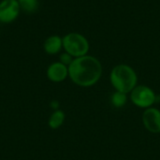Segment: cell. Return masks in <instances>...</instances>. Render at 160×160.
<instances>
[{
    "label": "cell",
    "instance_id": "6da1fadb",
    "mask_svg": "<svg viewBox=\"0 0 160 160\" xmlns=\"http://www.w3.org/2000/svg\"><path fill=\"white\" fill-rule=\"evenodd\" d=\"M102 75V65L98 58L84 55L74 58L68 66V77L78 86L90 87L95 85Z\"/></svg>",
    "mask_w": 160,
    "mask_h": 160
},
{
    "label": "cell",
    "instance_id": "7a4b0ae2",
    "mask_svg": "<svg viewBox=\"0 0 160 160\" xmlns=\"http://www.w3.org/2000/svg\"><path fill=\"white\" fill-rule=\"evenodd\" d=\"M110 80L116 91L128 94L137 86L138 76L130 66L120 64L112 69Z\"/></svg>",
    "mask_w": 160,
    "mask_h": 160
},
{
    "label": "cell",
    "instance_id": "3957f363",
    "mask_svg": "<svg viewBox=\"0 0 160 160\" xmlns=\"http://www.w3.org/2000/svg\"><path fill=\"white\" fill-rule=\"evenodd\" d=\"M89 42L87 38L76 32H71L63 37V49L74 58L84 56L89 52Z\"/></svg>",
    "mask_w": 160,
    "mask_h": 160
},
{
    "label": "cell",
    "instance_id": "277c9868",
    "mask_svg": "<svg viewBox=\"0 0 160 160\" xmlns=\"http://www.w3.org/2000/svg\"><path fill=\"white\" fill-rule=\"evenodd\" d=\"M130 99L135 106L142 109H148L155 104L157 95L149 86L137 85L130 92Z\"/></svg>",
    "mask_w": 160,
    "mask_h": 160
},
{
    "label": "cell",
    "instance_id": "5b68a950",
    "mask_svg": "<svg viewBox=\"0 0 160 160\" xmlns=\"http://www.w3.org/2000/svg\"><path fill=\"white\" fill-rule=\"evenodd\" d=\"M21 8L18 0H1L0 1V22L8 24L16 21L21 13Z\"/></svg>",
    "mask_w": 160,
    "mask_h": 160
},
{
    "label": "cell",
    "instance_id": "8992f818",
    "mask_svg": "<svg viewBox=\"0 0 160 160\" xmlns=\"http://www.w3.org/2000/svg\"><path fill=\"white\" fill-rule=\"evenodd\" d=\"M142 124L151 133H160V111L157 108H148L142 113Z\"/></svg>",
    "mask_w": 160,
    "mask_h": 160
},
{
    "label": "cell",
    "instance_id": "52a82bcc",
    "mask_svg": "<svg viewBox=\"0 0 160 160\" xmlns=\"http://www.w3.org/2000/svg\"><path fill=\"white\" fill-rule=\"evenodd\" d=\"M47 77L51 82H61L68 77V67L61 62H54L47 68Z\"/></svg>",
    "mask_w": 160,
    "mask_h": 160
},
{
    "label": "cell",
    "instance_id": "ba28073f",
    "mask_svg": "<svg viewBox=\"0 0 160 160\" xmlns=\"http://www.w3.org/2000/svg\"><path fill=\"white\" fill-rule=\"evenodd\" d=\"M44 52L50 55L57 54L63 49V38L58 35H52L48 37L43 43Z\"/></svg>",
    "mask_w": 160,
    "mask_h": 160
},
{
    "label": "cell",
    "instance_id": "9c48e42d",
    "mask_svg": "<svg viewBox=\"0 0 160 160\" xmlns=\"http://www.w3.org/2000/svg\"><path fill=\"white\" fill-rule=\"evenodd\" d=\"M65 118H66L65 112L61 110H56L50 116L48 125L52 129H57L64 124Z\"/></svg>",
    "mask_w": 160,
    "mask_h": 160
},
{
    "label": "cell",
    "instance_id": "30bf717a",
    "mask_svg": "<svg viewBox=\"0 0 160 160\" xmlns=\"http://www.w3.org/2000/svg\"><path fill=\"white\" fill-rule=\"evenodd\" d=\"M21 10L26 13H34L39 7L38 0H18Z\"/></svg>",
    "mask_w": 160,
    "mask_h": 160
},
{
    "label": "cell",
    "instance_id": "8fae6325",
    "mask_svg": "<svg viewBox=\"0 0 160 160\" xmlns=\"http://www.w3.org/2000/svg\"><path fill=\"white\" fill-rule=\"evenodd\" d=\"M128 94H125V93H122V92H114L112 96V104L113 105V107L115 108H122L124 107L126 104H127V101H128V97H127Z\"/></svg>",
    "mask_w": 160,
    "mask_h": 160
},
{
    "label": "cell",
    "instance_id": "7c38bea8",
    "mask_svg": "<svg viewBox=\"0 0 160 160\" xmlns=\"http://www.w3.org/2000/svg\"><path fill=\"white\" fill-rule=\"evenodd\" d=\"M73 60H74V57L71 56L67 52H64L63 53H61L60 54V57H59V62H61L62 64H64L67 67H68L72 63Z\"/></svg>",
    "mask_w": 160,
    "mask_h": 160
},
{
    "label": "cell",
    "instance_id": "4fadbf2b",
    "mask_svg": "<svg viewBox=\"0 0 160 160\" xmlns=\"http://www.w3.org/2000/svg\"><path fill=\"white\" fill-rule=\"evenodd\" d=\"M51 106L52 107V109H54V110L56 111V110H58L59 104H58V102H57V101H53V102H52Z\"/></svg>",
    "mask_w": 160,
    "mask_h": 160
}]
</instances>
